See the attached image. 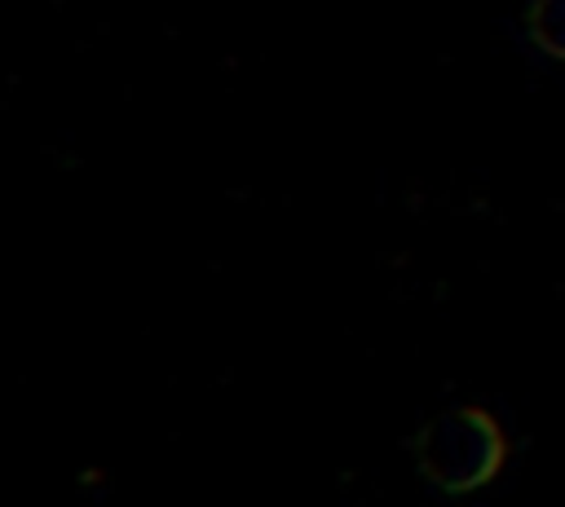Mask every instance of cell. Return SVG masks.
I'll use <instances>...</instances> for the list:
<instances>
[{
    "instance_id": "cell-1",
    "label": "cell",
    "mask_w": 565,
    "mask_h": 507,
    "mask_svg": "<svg viewBox=\"0 0 565 507\" xmlns=\"http://www.w3.org/2000/svg\"><path fill=\"white\" fill-rule=\"evenodd\" d=\"M503 454H508L503 428L494 423V414L477 406L446 410L415 432V463L446 494H468L486 485L503 467Z\"/></svg>"
},
{
    "instance_id": "cell-2",
    "label": "cell",
    "mask_w": 565,
    "mask_h": 507,
    "mask_svg": "<svg viewBox=\"0 0 565 507\" xmlns=\"http://www.w3.org/2000/svg\"><path fill=\"white\" fill-rule=\"evenodd\" d=\"M530 35L543 53L565 57V0H534L530 4Z\"/></svg>"
}]
</instances>
